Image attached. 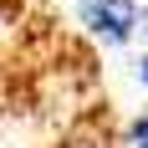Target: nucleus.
<instances>
[{"label": "nucleus", "mask_w": 148, "mask_h": 148, "mask_svg": "<svg viewBox=\"0 0 148 148\" xmlns=\"http://www.w3.org/2000/svg\"><path fill=\"white\" fill-rule=\"evenodd\" d=\"M82 26L92 36H102L107 46H128L138 31V0H82L77 5Z\"/></svg>", "instance_id": "2"}, {"label": "nucleus", "mask_w": 148, "mask_h": 148, "mask_svg": "<svg viewBox=\"0 0 148 148\" xmlns=\"http://www.w3.org/2000/svg\"><path fill=\"white\" fill-rule=\"evenodd\" d=\"M138 82H143V87H148V51H143V56H138Z\"/></svg>", "instance_id": "4"}, {"label": "nucleus", "mask_w": 148, "mask_h": 148, "mask_svg": "<svg viewBox=\"0 0 148 148\" xmlns=\"http://www.w3.org/2000/svg\"><path fill=\"white\" fill-rule=\"evenodd\" d=\"M138 21H143V31H148V10H143V15H138Z\"/></svg>", "instance_id": "5"}, {"label": "nucleus", "mask_w": 148, "mask_h": 148, "mask_svg": "<svg viewBox=\"0 0 148 148\" xmlns=\"http://www.w3.org/2000/svg\"><path fill=\"white\" fill-rule=\"evenodd\" d=\"M118 128H123V118L112 107V97H107V87H92L72 102L61 133L46 148H118Z\"/></svg>", "instance_id": "1"}, {"label": "nucleus", "mask_w": 148, "mask_h": 148, "mask_svg": "<svg viewBox=\"0 0 148 148\" xmlns=\"http://www.w3.org/2000/svg\"><path fill=\"white\" fill-rule=\"evenodd\" d=\"M118 148H148V112H138L118 128Z\"/></svg>", "instance_id": "3"}]
</instances>
